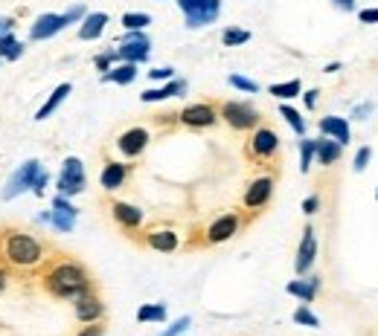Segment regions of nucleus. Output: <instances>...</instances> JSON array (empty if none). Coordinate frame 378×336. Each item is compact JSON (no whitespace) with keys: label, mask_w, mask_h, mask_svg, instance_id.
<instances>
[{"label":"nucleus","mask_w":378,"mask_h":336,"mask_svg":"<svg viewBox=\"0 0 378 336\" xmlns=\"http://www.w3.org/2000/svg\"><path fill=\"white\" fill-rule=\"evenodd\" d=\"M111 211H114V218L119 220V227H126V229H137L143 223V211L137 206H131V203L119 201V203L111 206Z\"/></svg>","instance_id":"412c9836"},{"label":"nucleus","mask_w":378,"mask_h":336,"mask_svg":"<svg viewBox=\"0 0 378 336\" xmlns=\"http://www.w3.org/2000/svg\"><path fill=\"white\" fill-rule=\"evenodd\" d=\"M218 12H222V0H206L204 6H198L195 12L187 15V27L189 29H198V27H206V23H215Z\"/></svg>","instance_id":"f3484780"},{"label":"nucleus","mask_w":378,"mask_h":336,"mask_svg":"<svg viewBox=\"0 0 378 336\" xmlns=\"http://www.w3.org/2000/svg\"><path fill=\"white\" fill-rule=\"evenodd\" d=\"M3 287H6V272L0 270V290H3Z\"/></svg>","instance_id":"8fccbe9b"},{"label":"nucleus","mask_w":378,"mask_h":336,"mask_svg":"<svg viewBox=\"0 0 378 336\" xmlns=\"http://www.w3.org/2000/svg\"><path fill=\"white\" fill-rule=\"evenodd\" d=\"M370 110H373V105H370V102H367V105H358V107H355V114H352V116H355V119H367Z\"/></svg>","instance_id":"a18cd8bd"},{"label":"nucleus","mask_w":378,"mask_h":336,"mask_svg":"<svg viewBox=\"0 0 378 336\" xmlns=\"http://www.w3.org/2000/svg\"><path fill=\"white\" fill-rule=\"evenodd\" d=\"M178 119H180V125H187V128H210V125H215L218 114L210 105H189L180 110Z\"/></svg>","instance_id":"6e6552de"},{"label":"nucleus","mask_w":378,"mask_h":336,"mask_svg":"<svg viewBox=\"0 0 378 336\" xmlns=\"http://www.w3.org/2000/svg\"><path fill=\"white\" fill-rule=\"evenodd\" d=\"M375 201H378V189H375Z\"/></svg>","instance_id":"3c124183"},{"label":"nucleus","mask_w":378,"mask_h":336,"mask_svg":"<svg viewBox=\"0 0 378 336\" xmlns=\"http://www.w3.org/2000/svg\"><path fill=\"white\" fill-rule=\"evenodd\" d=\"M79 336H102V325H93L91 322V328H84Z\"/></svg>","instance_id":"49530a36"},{"label":"nucleus","mask_w":378,"mask_h":336,"mask_svg":"<svg viewBox=\"0 0 378 336\" xmlns=\"http://www.w3.org/2000/svg\"><path fill=\"white\" fill-rule=\"evenodd\" d=\"M105 23H108L105 12H91V15H84L82 27H79V38L82 41H96L105 32Z\"/></svg>","instance_id":"a211bd4d"},{"label":"nucleus","mask_w":378,"mask_h":336,"mask_svg":"<svg viewBox=\"0 0 378 336\" xmlns=\"http://www.w3.org/2000/svg\"><path fill=\"white\" fill-rule=\"evenodd\" d=\"M340 148H344V145H338L335 140H317L314 142L317 163H320V166H335L338 159H340Z\"/></svg>","instance_id":"393cba45"},{"label":"nucleus","mask_w":378,"mask_h":336,"mask_svg":"<svg viewBox=\"0 0 378 336\" xmlns=\"http://www.w3.org/2000/svg\"><path fill=\"white\" fill-rule=\"evenodd\" d=\"M274 194V177H259L248 185L245 192V206L248 209H262Z\"/></svg>","instance_id":"4468645a"},{"label":"nucleus","mask_w":378,"mask_h":336,"mask_svg":"<svg viewBox=\"0 0 378 336\" xmlns=\"http://www.w3.org/2000/svg\"><path fill=\"white\" fill-rule=\"evenodd\" d=\"M187 328H189V316H180V319L175 322V325H172V328H166L161 336H180V333H184Z\"/></svg>","instance_id":"e433bc0d"},{"label":"nucleus","mask_w":378,"mask_h":336,"mask_svg":"<svg viewBox=\"0 0 378 336\" xmlns=\"http://www.w3.org/2000/svg\"><path fill=\"white\" fill-rule=\"evenodd\" d=\"M317 93H320V90H309V93H306V107H309V110L317 105Z\"/></svg>","instance_id":"de8ad7c7"},{"label":"nucleus","mask_w":378,"mask_h":336,"mask_svg":"<svg viewBox=\"0 0 378 336\" xmlns=\"http://www.w3.org/2000/svg\"><path fill=\"white\" fill-rule=\"evenodd\" d=\"M268 93L276 96V99H294L303 93V84L300 79H291V81H279V84H271L268 87Z\"/></svg>","instance_id":"cd10ccee"},{"label":"nucleus","mask_w":378,"mask_h":336,"mask_svg":"<svg viewBox=\"0 0 378 336\" xmlns=\"http://www.w3.org/2000/svg\"><path fill=\"white\" fill-rule=\"evenodd\" d=\"M222 119L236 131H250V128L259 125V110L253 105H245V102H224Z\"/></svg>","instance_id":"39448f33"},{"label":"nucleus","mask_w":378,"mask_h":336,"mask_svg":"<svg viewBox=\"0 0 378 336\" xmlns=\"http://www.w3.org/2000/svg\"><path fill=\"white\" fill-rule=\"evenodd\" d=\"M279 116H283L288 125H291V131H294L297 136H303L306 133V119L300 116V110H294L291 105H279Z\"/></svg>","instance_id":"c85d7f7f"},{"label":"nucleus","mask_w":378,"mask_h":336,"mask_svg":"<svg viewBox=\"0 0 378 336\" xmlns=\"http://www.w3.org/2000/svg\"><path fill=\"white\" fill-rule=\"evenodd\" d=\"M0 255H3L12 267L18 270H29L35 264H41L44 258V246L38 238L32 235H23V232H9L3 244H0Z\"/></svg>","instance_id":"f03ea898"},{"label":"nucleus","mask_w":378,"mask_h":336,"mask_svg":"<svg viewBox=\"0 0 378 336\" xmlns=\"http://www.w3.org/2000/svg\"><path fill=\"white\" fill-rule=\"evenodd\" d=\"M47 290L58 298H76L82 293L91 290V279H88V270L73 264V261H64V264H56L50 272H47Z\"/></svg>","instance_id":"f257e3e1"},{"label":"nucleus","mask_w":378,"mask_h":336,"mask_svg":"<svg viewBox=\"0 0 378 336\" xmlns=\"http://www.w3.org/2000/svg\"><path fill=\"white\" fill-rule=\"evenodd\" d=\"M47 180H50V174L44 171V166L38 163V159H29V163H23L15 174L9 177L6 189H3V201H12V197H21L23 192H35L41 194Z\"/></svg>","instance_id":"7ed1b4c3"},{"label":"nucleus","mask_w":378,"mask_h":336,"mask_svg":"<svg viewBox=\"0 0 378 336\" xmlns=\"http://www.w3.org/2000/svg\"><path fill=\"white\" fill-rule=\"evenodd\" d=\"M126 177H128V168H126L123 163H108V166L102 168L99 183H102L105 192H114V189H119V185L126 183Z\"/></svg>","instance_id":"5701e85b"},{"label":"nucleus","mask_w":378,"mask_h":336,"mask_svg":"<svg viewBox=\"0 0 378 336\" xmlns=\"http://www.w3.org/2000/svg\"><path fill=\"white\" fill-rule=\"evenodd\" d=\"M276 148H279V136H276L271 128H259V131L250 136V154H253V157L268 159V157L276 154Z\"/></svg>","instance_id":"f8f14e48"},{"label":"nucleus","mask_w":378,"mask_h":336,"mask_svg":"<svg viewBox=\"0 0 378 336\" xmlns=\"http://www.w3.org/2000/svg\"><path fill=\"white\" fill-rule=\"evenodd\" d=\"M102 313H105V307H102V302L96 296H91V293L76 296V316H79V322L91 325V322L102 319Z\"/></svg>","instance_id":"dca6fc26"},{"label":"nucleus","mask_w":378,"mask_h":336,"mask_svg":"<svg viewBox=\"0 0 378 336\" xmlns=\"http://www.w3.org/2000/svg\"><path fill=\"white\" fill-rule=\"evenodd\" d=\"M149 76L154 81H161V79H175V70L172 67H157V70H149Z\"/></svg>","instance_id":"4c0bfd02"},{"label":"nucleus","mask_w":378,"mask_h":336,"mask_svg":"<svg viewBox=\"0 0 378 336\" xmlns=\"http://www.w3.org/2000/svg\"><path fill=\"white\" fill-rule=\"evenodd\" d=\"M294 322H297V325H306V328H317V325H320V319H317L306 305L294 310Z\"/></svg>","instance_id":"72a5a7b5"},{"label":"nucleus","mask_w":378,"mask_h":336,"mask_svg":"<svg viewBox=\"0 0 378 336\" xmlns=\"http://www.w3.org/2000/svg\"><path fill=\"white\" fill-rule=\"evenodd\" d=\"M70 90H73V87H70L67 81H64V84H58L56 90L50 93V99H47V102H44V107L38 110V114H35V122H44V119H50V116L56 114V110L62 107V102H64V99L70 96Z\"/></svg>","instance_id":"aec40b11"},{"label":"nucleus","mask_w":378,"mask_h":336,"mask_svg":"<svg viewBox=\"0 0 378 336\" xmlns=\"http://www.w3.org/2000/svg\"><path fill=\"white\" fill-rule=\"evenodd\" d=\"M317 209H320V197H317V194H311V197L303 201V211H306V215H314Z\"/></svg>","instance_id":"ea45409f"},{"label":"nucleus","mask_w":378,"mask_h":336,"mask_svg":"<svg viewBox=\"0 0 378 336\" xmlns=\"http://www.w3.org/2000/svg\"><path fill=\"white\" fill-rule=\"evenodd\" d=\"M370 159H373V148H370V145H364L361 151L355 154V163H352V168H355V171H364V168H367Z\"/></svg>","instance_id":"f704fd0d"},{"label":"nucleus","mask_w":378,"mask_h":336,"mask_svg":"<svg viewBox=\"0 0 378 336\" xmlns=\"http://www.w3.org/2000/svg\"><path fill=\"white\" fill-rule=\"evenodd\" d=\"M358 21H361V23H378V9H364V12H358Z\"/></svg>","instance_id":"37998d69"},{"label":"nucleus","mask_w":378,"mask_h":336,"mask_svg":"<svg viewBox=\"0 0 378 336\" xmlns=\"http://www.w3.org/2000/svg\"><path fill=\"white\" fill-rule=\"evenodd\" d=\"M82 18H84V6H73V9H67V12H64L67 27H70V23H76V21H82Z\"/></svg>","instance_id":"58836bf2"},{"label":"nucleus","mask_w":378,"mask_h":336,"mask_svg":"<svg viewBox=\"0 0 378 336\" xmlns=\"http://www.w3.org/2000/svg\"><path fill=\"white\" fill-rule=\"evenodd\" d=\"M222 41H224V47H245L250 41V32L248 29H239V27H230V29H224Z\"/></svg>","instance_id":"7c9ffc66"},{"label":"nucleus","mask_w":378,"mask_h":336,"mask_svg":"<svg viewBox=\"0 0 378 336\" xmlns=\"http://www.w3.org/2000/svg\"><path fill=\"white\" fill-rule=\"evenodd\" d=\"M187 90V81H180V79H172L169 84H163V87H157V90H145L140 99L145 105H152V102H166V99H172V96H180Z\"/></svg>","instance_id":"6ab92c4d"},{"label":"nucleus","mask_w":378,"mask_h":336,"mask_svg":"<svg viewBox=\"0 0 378 336\" xmlns=\"http://www.w3.org/2000/svg\"><path fill=\"white\" fill-rule=\"evenodd\" d=\"M314 159V140H300V171L306 174Z\"/></svg>","instance_id":"473e14b6"},{"label":"nucleus","mask_w":378,"mask_h":336,"mask_svg":"<svg viewBox=\"0 0 378 336\" xmlns=\"http://www.w3.org/2000/svg\"><path fill=\"white\" fill-rule=\"evenodd\" d=\"M149 23H152V15H145V12H126L123 15V27L128 32H140L149 27Z\"/></svg>","instance_id":"c756f323"},{"label":"nucleus","mask_w":378,"mask_h":336,"mask_svg":"<svg viewBox=\"0 0 378 336\" xmlns=\"http://www.w3.org/2000/svg\"><path fill=\"white\" fill-rule=\"evenodd\" d=\"M23 55V44L15 38V35H0V58H6V61H18Z\"/></svg>","instance_id":"bb28decb"},{"label":"nucleus","mask_w":378,"mask_h":336,"mask_svg":"<svg viewBox=\"0 0 378 336\" xmlns=\"http://www.w3.org/2000/svg\"><path fill=\"white\" fill-rule=\"evenodd\" d=\"M230 84L239 87V90H248V93H259V84L245 79V76H230Z\"/></svg>","instance_id":"c9c22d12"},{"label":"nucleus","mask_w":378,"mask_h":336,"mask_svg":"<svg viewBox=\"0 0 378 336\" xmlns=\"http://www.w3.org/2000/svg\"><path fill=\"white\" fill-rule=\"evenodd\" d=\"M64 27H67L64 15H53V12H47V15H41L38 21L32 23L29 38H32V41H47V38H53L56 32H62Z\"/></svg>","instance_id":"9d476101"},{"label":"nucleus","mask_w":378,"mask_h":336,"mask_svg":"<svg viewBox=\"0 0 378 336\" xmlns=\"http://www.w3.org/2000/svg\"><path fill=\"white\" fill-rule=\"evenodd\" d=\"M134 79H137V64H128V61H123L119 67L102 73V81H114V84H131Z\"/></svg>","instance_id":"a878e982"},{"label":"nucleus","mask_w":378,"mask_h":336,"mask_svg":"<svg viewBox=\"0 0 378 336\" xmlns=\"http://www.w3.org/2000/svg\"><path fill=\"white\" fill-rule=\"evenodd\" d=\"M335 6H340V9L352 12V9H355V0H335Z\"/></svg>","instance_id":"09e8293b"},{"label":"nucleus","mask_w":378,"mask_h":336,"mask_svg":"<svg viewBox=\"0 0 378 336\" xmlns=\"http://www.w3.org/2000/svg\"><path fill=\"white\" fill-rule=\"evenodd\" d=\"M117 58V53H102V55H96V67L99 70H111V61Z\"/></svg>","instance_id":"79ce46f5"},{"label":"nucleus","mask_w":378,"mask_h":336,"mask_svg":"<svg viewBox=\"0 0 378 336\" xmlns=\"http://www.w3.org/2000/svg\"><path fill=\"white\" fill-rule=\"evenodd\" d=\"M206 0H178V6H180V12H184V15H189V12H195L198 6H204Z\"/></svg>","instance_id":"a19ab883"},{"label":"nucleus","mask_w":378,"mask_h":336,"mask_svg":"<svg viewBox=\"0 0 378 336\" xmlns=\"http://www.w3.org/2000/svg\"><path fill=\"white\" fill-rule=\"evenodd\" d=\"M314 258H317V238H314V229L306 227L303 229V238H300V250H297V258H294V270L300 272H309L314 267Z\"/></svg>","instance_id":"1a4fd4ad"},{"label":"nucleus","mask_w":378,"mask_h":336,"mask_svg":"<svg viewBox=\"0 0 378 336\" xmlns=\"http://www.w3.org/2000/svg\"><path fill=\"white\" fill-rule=\"evenodd\" d=\"M320 131L329 136V140H335L338 145H349V140H352L349 122L344 116H323L320 119Z\"/></svg>","instance_id":"2eb2a0df"},{"label":"nucleus","mask_w":378,"mask_h":336,"mask_svg":"<svg viewBox=\"0 0 378 336\" xmlns=\"http://www.w3.org/2000/svg\"><path fill=\"white\" fill-rule=\"evenodd\" d=\"M84 185H88V177H84V166L79 157H67L64 166H62V174H58V194L64 197H73V194H82Z\"/></svg>","instance_id":"20e7f679"},{"label":"nucleus","mask_w":378,"mask_h":336,"mask_svg":"<svg viewBox=\"0 0 378 336\" xmlns=\"http://www.w3.org/2000/svg\"><path fill=\"white\" fill-rule=\"evenodd\" d=\"M140 322H166V307L163 305H143L137 310Z\"/></svg>","instance_id":"2f4dec72"},{"label":"nucleus","mask_w":378,"mask_h":336,"mask_svg":"<svg viewBox=\"0 0 378 336\" xmlns=\"http://www.w3.org/2000/svg\"><path fill=\"white\" fill-rule=\"evenodd\" d=\"M149 38L143 32H128V38L117 47V58L128 61V64H140V61L149 58Z\"/></svg>","instance_id":"423d86ee"},{"label":"nucleus","mask_w":378,"mask_h":336,"mask_svg":"<svg viewBox=\"0 0 378 336\" xmlns=\"http://www.w3.org/2000/svg\"><path fill=\"white\" fill-rule=\"evenodd\" d=\"M145 145H149V131L145 128H128L126 133H119V140H117V148L126 157H140L145 151Z\"/></svg>","instance_id":"9b49d317"},{"label":"nucleus","mask_w":378,"mask_h":336,"mask_svg":"<svg viewBox=\"0 0 378 336\" xmlns=\"http://www.w3.org/2000/svg\"><path fill=\"white\" fill-rule=\"evenodd\" d=\"M76 218H79V209L73 206L64 194H56L53 209H50V223H53V227L58 232H73V227H76Z\"/></svg>","instance_id":"0eeeda50"},{"label":"nucleus","mask_w":378,"mask_h":336,"mask_svg":"<svg viewBox=\"0 0 378 336\" xmlns=\"http://www.w3.org/2000/svg\"><path fill=\"white\" fill-rule=\"evenodd\" d=\"M145 241H149V246L157 253H175L178 250V235L172 229H154V232H149Z\"/></svg>","instance_id":"b1692460"},{"label":"nucleus","mask_w":378,"mask_h":336,"mask_svg":"<svg viewBox=\"0 0 378 336\" xmlns=\"http://www.w3.org/2000/svg\"><path fill=\"white\" fill-rule=\"evenodd\" d=\"M239 232V218L236 215H222L210 223V229H206V241L210 244H224L230 241L233 235Z\"/></svg>","instance_id":"ddd939ff"},{"label":"nucleus","mask_w":378,"mask_h":336,"mask_svg":"<svg viewBox=\"0 0 378 336\" xmlns=\"http://www.w3.org/2000/svg\"><path fill=\"white\" fill-rule=\"evenodd\" d=\"M12 29H15V21H12V18H0V35H9Z\"/></svg>","instance_id":"c03bdc74"},{"label":"nucleus","mask_w":378,"mask_h":336,"mask_svg":"<svg viewBox=\"0 0 378 336\" xmlns=\"http://www.w3.org/2000/svg\"><path fill=\"white\" fill-rule=\"evenodd\" d=\"M285 290H288L291 296H297L303 305H309V302H314L317 290H320V279H297V281H288Z\"/></svg>","instance_id":"4be33fe9"}]
</instances>
